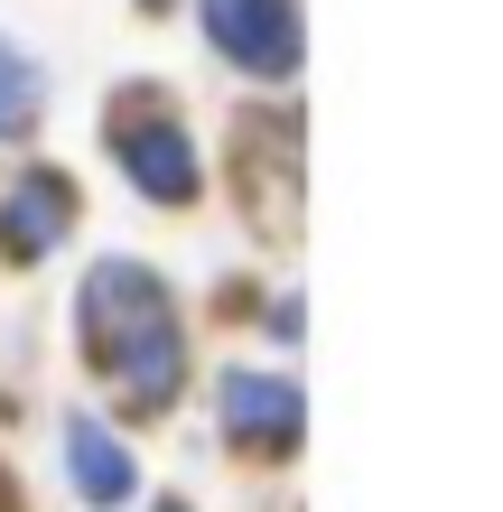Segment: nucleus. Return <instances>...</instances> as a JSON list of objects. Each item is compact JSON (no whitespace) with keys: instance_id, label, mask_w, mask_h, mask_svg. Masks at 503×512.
I'll return each mask as SVG.
<instances>
[{"instance_id":"obj_2","label":"nucleus","mask_w":503,"mask_h":512,"mask_svg":"<svg viewBox=\"0 0 503 512\" xmlns=\"http://www.w3.org/2000/svg\"><path fill=\"white\" fill-rule=\"evenodd\" d=\"M205 38L243 75H299V10L289 0H205Z\"/></svg>"},{"instance_id":"obj_3","label":"nucleus","mask_w":503,"mask_h":512,"mask_svg":"<svg viewBox=\"0 0 503 512\" xmlns=\"http://www.w3.org/2000/svg\"><path fill=\"white\" fill-rule=\"evenodd\" d=\"M299 429H308L299 382H280V373H243V364L224 373V438H233V447L289 457V447H299Z\"/></svg>"},{"instance_id":"obj_7","label":"nucleus","mask_w":503,"mask_h":512,"mask_svg":"<svg viewBox=\"0 0 503 512\" xmlns=\"http://www.w3.org/2000/svg\"><path fill=\"white\" fill-rule=\"evenodd\" d=\"M38 94H47V75H38V56L0 38V131H28V122H38Z\"/></svg>"},{"instance_id":"obj_8","label":"nucleus","mask_w":503,"mask_h":512,"mask_svg":"<svg viewBox=\"0 0 503 512\" xmlns=\"http://www.w3.org/2000/svg\"><path fill=\"white\" fill-rule=\"evenodd\" d=\"M159 512H187V503H159Z\"/></svg>"},{"instance_id":"obj_9","label":"nucleus","mask_w":503,"mask_h":512,"mask_svg":"<svg viewBox=\"0 0 503 512\" xmlns=\"http://www.w3.org/2000/svg\"><path fill=\"white\" fill-rule=\"evenodd\" d=\"M150 10H159V0H150Z\"/></svg>"},{"instance_id":"obj_6","label":"nucleus","mask_w":503,"mask_h":512,"mask_svg":"<svg viewBox=\"0 0 503 512\" xmlns=\"http://www.w3.org/2000/svg\"><path fill=\"white\" fill-rule=\"evenodd\" d=\"M66 475H75V494L94 503V512H112V503H131V485H140V466H131V447L103 429V419H66Z\"/></svg>"},{"instance_id":"obj_5","label":"nucleus","mask_w":503,"mask_h":512,"mask_svg":"<svg viewBox=\"0 0 503 512\" xmlns=\"http://www.w3.org/2000/svg\"><path fill=\"white\" fill-rule=\"evenodd\" d=\"M66 224H75V187H66L56 168L19 177V187H10V205H0V243H10L19 261L56 252V243H66Z\"/></svg>"},{"instance_id":"obj_1","label":"nucleus","mask_w":503,"mask_h":512,"mask_svg":"<svg viewBox=\"0 0 503 512\" xmlns=\"http://www.w3.org/2000/svg\"><path fill=\"white\" fill-rule=\"evenodd\" d=\"M75 326H84V354L112 373L131 410H168L177 401V373H187V345H177V308H168V280L150 261H94V280L75 298Z\"/></svg>"},{"instance_id":"obj_4","label":"nucleus","mask_w":503,"mask_h":512,"mask_svg":"<svg viewBox=\"0 0 503 512\" xmlns=\"http://www.w3.org/2000/svg\"><path fill=\"white\" fill-rule=\"evenodd\" d=\"M112 149H122V168H131V187L150 196V205H187L196 196V140L177 131V122H122L112 131Z\"/></svg>"}]
</instances>
